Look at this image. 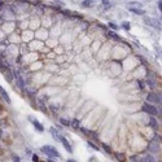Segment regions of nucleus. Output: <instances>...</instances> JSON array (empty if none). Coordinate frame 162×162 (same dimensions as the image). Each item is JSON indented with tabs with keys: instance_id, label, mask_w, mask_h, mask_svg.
<instances>
[{
	"instance_id": "10",
	"label": "nucleus",
	"mask_w": 162,
	"mask_h": 162,
	"mask_svg": "<svg viewBox=\"0 0 162 162\" xmlns=\"http://www.w3.org/2000/svg\"><path fill=\"white\" fill-rule=\"evenodd\" d=\"M51 135H52L53 139H56V140H60V137L62 136L60 132H58L57 130H55V128H51Z\"/></svg>"
},
{
	"instance_id": "11",
	"label": "nucleus",
	"mask_w": 162,
	"mask_h": 162,
	"mask_svg": "<svg viewBox=\"0 0 162 162\" xmlns=\"http://www.w3.org/2000/svg\"><path fill=\"white\" fill-rule=\"evenodd\" d=\"M148 123H149V126H151L152 128H154V130H157V128H158V123H157L156 119L153 118V117H151V118H149V122H148Z\"/></svg>"
},
{
	"instance_id": "18",
	"label": "nucleus",
	"mask_w": 162,
	"mask_h": 162,
	"mask_svg": "<svg viewBox=\"0 0 162 162\" xmlns=\"http://www.w3.org/2000/svg\"><path fill=\"white\" fill-rule=\"evenodd\" d=\"M87 144L90 145V146H91L92 149H95V151H99V149H100V148H97V145H95V144H93L92 142H87Z\"/></svg>"
},
{
	"instance_id": "29",
	"label": "nucleus",
	"mask_w": 162,
	"mask_h": 162,
	"mask_svg": "<svg viewBox=\"0 0 162 162\" xmlns=\"http://www.w3.org/2000/svg\"><path fill=\"white\" fill-rule=\"evenodd\" d=\"M0 124H2V122H0Z\"/></svg>"
},
{
	"instance_id": "8",
	"label": "nucleus",
	"mask_w": 162,
	"mask_h": 162,
	"mask_svg": "<svg viewBox=\"0 0 162 162\" xmlns=\"http://www.w3.org/2000/svg\"><path fill=\"white\" fill-rule=\"evenodd\" d=\"M0 95H2V97L4 99V101L7 102V104H11V102H12V101H11V97L8 96V92H7L2 86H0Z\"/></svg>"
},
{
	"instance_id": "12",
	"label": "nucleus",
	"mask_w": 162,
	"mask_h": 162,
	"mask_svg": "<svg viewBox=\"0 0 162 162\" xmlns=\"http://www.w3.org/2000/svg\"><path fill=\"white\" fill-rule=\"evenodd\" d=\"M142 162H156V160H154V157L152 156V154H145Z\"/></svg>"
},
{
	"instance_id": "2",
	"label": "nucleus",
	"mask_w": 162,
	"mask_h": 162,
	"mask_svg": "<svg viewBox=\"0 0 162 162\" xmlns=\"http://www.w3.org/2000/svg\"><path fill=\"white\" fill-rule=\"evenodd\" d=\"M142 110H143L144 113L148 114V115H151V117L158 114V109L154 106V105H152V104H148V102H144L143 106H142Z\"/></svg>"
},
{
	"instance_id": "25",
	"label": "nucleus",
	"mask_w": 162,
	"mask_h": 162,
	"mask_svg": "<svg viewBox=\"0 0 162 162\" xmlns=\"http://www.w3.org/2000/svg\"><path fill=\"white\" fill-rule=\"evenodd\" d=\"M2 136H3V130L0 128V140H2Z\"/></svg>"
},
{
	"instance_id": "15",
	"label": "nucleus",
	"mask_w": 162,
	"mask_h": 162,
	"mask_svg": "<svg viewBox=\"0 0 162 162\" xmlns=\"http://www.w3.org/2000/svg\"><path fill=\"white\" fill-rule=\"evenodd\" d=\"M146 84H148L151 88H154V87H156V80H153V79H146Z\"/></svg>"
},
{
	"instance_id": "1",
	"label": "nucleus",
	"mask_w": 162,
	"mask_h": 162,
	"mask_svg": "<svg viewBox=\"0 0 162 162\" xmlns=\"http://www.w3.org/2000/svg\"><path fill=\"white\" fill-rule=\"evenodd\" d=\"M42 152L46 154V156H48L49 158H60V153H58V151L55 148V146H52V145H44V146H42Z\"/></svg>"
},
{
	"instance_id": "20",
	"label": "nucleus",
	"mask_w": 162,
	"mask_h": 162,
	"mask_svg": "<svg viewBox=\"0 0 162 162\" xmlns=\"http://www.w3.org/2000/svg\"><path fill=\"white\" fill-rule=\"evenodd\" d=\"M102 148L105 149V152H108V153H112V151H110V148H109V146H108L106 144H102Z\"/></svg>"
},
{
	"instance_id": "26",
	"label": "nucleus",
	"mask_w": 162,
	"mask_h": 162,
	"mask_svg": "<svg viewBox=\"0 0 162 162\" xmlns=\"http://www.w3.org/2000/svg\"><path fill=\"white\" fill-rule=\"evenodd\" d=\"M110 25V27H112V29H117V26L115 25H113V24H109Z\"/></svg>"
},
{
	"instance_id": "16",
	"label": "nucleus",
	"mask_w": 162,
	"mask_h": 162,
	"mask_svg": "<svg viewBox=\"0 0 162 162\" xmlns=\"http://www.w3.org/2000/svg\"><path fill=\"white\" fill-rule=\"evenodd\" d=\"M122 27L124 29V30H130V22H127V21H124V22H122Z\"/></svg>"
},
{
	"instance_id": "13",
	"label": "nucleus",
	"mask_w": 162,
	"mask_h": 162,
	"mask_svg": "<svg viewBox=\"0 0 162 162\" xmlns=\"http://www.w3.org/2000/svg\"><path fill=\"white\" fill-rule=\"evenodd\" d=\"M128 11H130V12H132V13H135V14H144V13H145L143 9L134 8V7H131V8H128Z\"/></svg>"
},
{
	"instance_id": "21",
	"label": "nucleus",
	"mask_w": 162,
	"mask_h": 162,
	"mask_svg": "<svg viewBox=\"0 0 162 162\" xmlns=\"http://www.w3.org/2000/svg\"><path fill=\"white\" fill-rule=\"evenodd\" d=\"M91 3H92V2H83V3H82V7H84V8H86V7H91Z\"/></svg>"
},
{
	"instance_id": "27",
	"label": "nucleus",
	"mask_w": 162,
	"mask_h": 162,
	"mask_svg": "<svg viewBox=\"0 0 162 162\" xmlns=\"http://www.w3.org/2000/svg\"><path fill=\"white\" fill-rule=\"evenodd\" d=\"M3 5H4V3H3V2H0V9L3 8Z\"/></svg>"
},
{
	"instance_id": "22",
	"label": "nucleus",
	"mask_w": 162,
	"mask_h": 162,
	"mask_svg": "<svg viewBox=\"0 0 162 162\" xmlns=\"http://www.w3.org/2000/svg\"><path fill=\"white\" fill-rule=\"evenodd\" d=\"M137 84H139V88H140V90H143V88H144V86H143V82H142V80H139Z\"/></svg>"
},
{
	"instance_id": "5",
	"label": "nucleus",
	"mask_w": 162,
	"mask_h": 162,
	"mask_svg": "<svg viewBox=\"0 0 162 162\" xmlns=\"http://www.w3.org/2000/svg\"><path fill=\"white\" fill-rule=\"evenodd\" d=\"M58 142H60L62 145H64V148L66 149V151H68L69 153H73V148H71V144L68 142V140H66V139L64 137V136H61L60 137V140H58Z\"/></svg>"
},
{
	"instance_id": "9",
	"label": "nucleus",
	"mask_w": 162,
	"mask_h": 162,
	"mask_svg": "<svg viewBox=\"0 0 162 162\" xmlns=\"http://www.w3.org/2000/svg\"><path fill=\"white\" fill-rule=\"evenodd\" d=\"M4 77H5V79H7V82H9V83H12L13 82V73H12V70L11 69H5L4 70Z\"/></svg>"
},
{
	"instance_id": "7",
	"label": "nucleus",
	"mask_w": 162,
	"mask_h": 162,
	"mask_svg": "<svg viewBox=\"0 0 162 162\" xmlns=\"http://www.w3.org/2000/svg\"><path fill=\"white\" fill-rule=\"evenodd\" d=\"M148 149H149V152H152V153H158V152H160V143H157V142H151Z\"/></svg>"
},
{
	"instance_id": "24",
	"label": "nucleus",
	"mask_w": 162,
	"mask_h": 162,
	"mask_svg": "<svg viewBox=\"0 0 162 162\" xmlns=\"http://www.w3.org/2000/svg\"><path fill=\"white\" fill-rule=\"evenodd\" d=\"M157 7H158V9H160V11H161V9H162V3H161V2H160V3H158V4H157Z\"/></svg>"
},
{
	"instance_id": "3",
	"label": "nucleus",
	"mask_w": 162,
	"mask_h": 162,
	"mask_svg": "<svg viewBox=\"0 0 162 162\" xmlns=\"http://www.w3.org/2000/svg\"><path fill=\"white\" fill-rule=\"evenodd\" d=\"M146 102L148 104H160L161 105V96L158 93H154V92H149L148 96H146Z\"/></svg>"
},
{
	"instance_id": "19",
	"label": "nucleus",
	"mask_w": 162,
	"mask_h": 162,
	"mask_svg": "<svg viewBox=\"0 0 162 162\" xmlns=\"http://www.w3.org/2000/svg\"><path fill=\"white\" fill-rule=\"evenodd\" d=\"M12 161L13 162H21V160H20V157L17 156V154H13V156H12Z\"/></svg>"
},
{
	"instance_id": "17",
	"label": "nucleus",
	"mask_w": 162,
	"mask_h": 162,
	"mask_svg": "<svg viewBox=\"0 0 162 162\" xmlns=\"http://www.w3.org/2000/svg\"><path fill=\"white\" fill-rule=\"evenodd\" d=\"M70 126H73L74 128H80V127H79V122H78L77 119H73V121H71V124H70Z\"/></svg>"
},
{
	"instance_id": "4",
	"label": "nucleus",
	"mask_w": 162,
	"mask_h": 162,
	"mask_svg": "<svg viewBox=\"0 0 162 162\" xmlns=\"http://www.w3.org/2000/svg\"><path fill=\"white\" fill-rule=\"evenodd\" d=\"M29 121H30V122L33 123V126L36 128V131H39V132H43V131H44L43 124H42L38 119H34V118H31V117H29Z\"/></svg>"
},
{
	"instance_id": "14",
	"label": "nucleus",
	"mask_w": 162,
	"mask_h": 162,
	"mask_svg": "<svg viewBox=\"0 0 162 162\" xmlns=\"http://www.w3.org/2000/svg\"><path fill=\"white\" fill-rule=\"evenodd\" d=\"M60 123L62 124V126H70L71 124V121H69V119H64V118H60Z\"/></svg>"
},
{
	"instance_id": "28",
	"label": "nucleus",
	"mask_w": 162,
	"mask_h": 162,
	"mask_svg": "<svg viewBox=\"0 0 162 162\" xmlns=\"http://www.w3.org/2000/svg\"><path fill=\"white\" fill-rule=\"evenodd\" d=\"M66 162H77V161H74V160H68Z\"/></svg>"
},
{
	"instance_id": "6",
	"label": "nucleus",
	"mask_w": 162,
	"mask_h": 162,
	"mask_svg": "<svg viewBox=\"0 0 162 162\" xmlns=\"http://www.w3.org/2000/svg\"><path fill=\"white\" fill-rule=\"evenodd\" d=\"M144 22H146V25H151L153 27H156V29H160L161 26L158 25V21L157 20H154V18H149V17H144Z\"/></svg>"
},
{
	"instance_id": "23",
	"label": "nucleus",
	"mask_w": 162,
	"mask_h": 162,
	"mask_svg": "<svg viewBox=\"0 0 162 162\" xmlns=\"http://www.w3.org/2000/svg\"><path fill=\"white\" fill-rule=\"evenodd\" d=\"M33 161L34 162H38V156H36V154H33Z\"/></svg>"
}]
</instances>
